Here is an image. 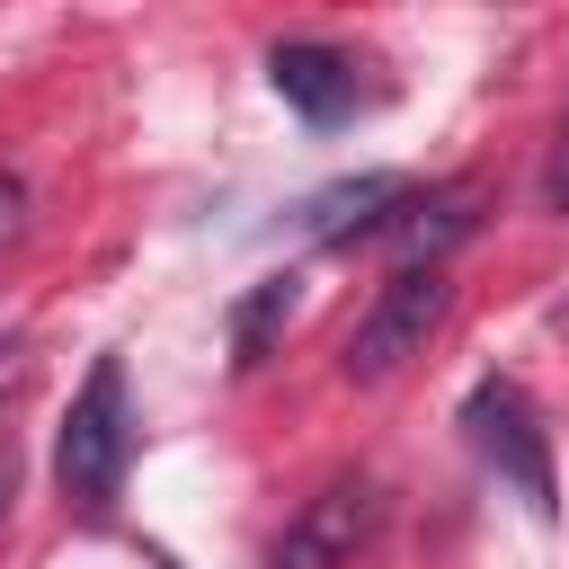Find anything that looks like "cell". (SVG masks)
<instances>
[{"instance_id":"1","label":"cell","mask_w":569,"mask_h":569,"mask_svg":"<svg viewBox=\"0 0 569 569\" xmlns=\"http://www.w3.org/2000/svg\"><path fill=\"white\" fill-rule=\"evenodd\" d=\"M124 462H133V391H124V365L98 356L71 391L62 436H53V480L80 516H107L116 489H124Z\"/></svg>"},{"instance_id":"9","label":"cell","mask_w":569,"mask_h":569,"mask_svg":"<svg viewBox=\"0 0 569 569\" xmlns=\"http://www.w3.org/2000/svg\"><path fill=\"white\" fill-rule=\"evenodd\" d=\"M542 187H551V204H569V116H560V151H551V178Z\"/></svg>"},{"instance_id":"3","label":"cell","mask_w":569,"mask_h":569,"mask_svg":"<svg viewBox=\"0 0 569 569\" xmlns=\"http://www.w3.org/2000/svg\"><path fill=\"white\" fill-rule=\"evenodd\" d=\"M462 436H471V453L533 507V516H560V480H551V436H542V418H533V400L507 382V373H489V382H471V400H462Z\"/></svg>"},{"instance_id":"5","label":"cell","mask_w":569,"mask_h":569,"mask_svg":"<svg viewBox=\"0 0 569 569\" xmlns=\"http://www.w3.org/2000/svg\"><path fill=\"white\" fill-rule=\"evenodd\" d=\"M267 80H276V98L302 116V124H338V116H356V62L338 53V44H320V36H284L276 53H267Z\"/></svg>"},{"instance_id":"2","label":"cell","mask_w":569,"mask_h":569,"mask_svg":"<svg viewBox=\"0 0 569 569\" xmlns=\"http://www.w3.org/2000/svg\"><path fill=\"white\" fill-rule=\"evenodd\" d=\"M445 302H453L445 267H391V276H382V293L365 302V320L347 329L338 373H347V382H391L409 356H427V338H436Z\"/></svg>"},{"instance_id":"6","label":"cell","mask_w":569,"mask_h":569,"mask_svg":"<svg viewBox=\"0 0 569 569\" xmlns=\"http://www.w3.org/2000/svg\"><path fill=\"white\" fill-rule=\"evenodd\" d=\"M480 213H471V196L462 187H409L400 204H391V222H382V240H400V267H445V249L471 231Z\"/></svg>"},{"instance_id":"7","label":"cell","mask_w":569,"mask_h":569,"mask_svg":"<svg viewBox=\"0 0 569 569\" xmlns=\"http://www.w3.org/2000/svg\"><path fill=\"white\" fill-rule=\"evenodd\" d=\"M409 187L400 178H347V187H320L311 204H302V222H311V240H373L382 222H391V204H400Z\"/></svg>"},{"instance_id":"10","label":"cell","mask_w":569,"mask_h":569,"mask_svg":"<svg viewBox=\"0 0 569 569\" xmlns=\"http://www.w3.org/2000/svg\"><path fill=\"white\" fill-rule=\"evenodd\" d=\"M9 498H18V445L0 436V516H9Z\"/></svg>"},{"instance_id":"8","label":"cell","mask_w":569,"mask_h":569,"mask_svg":"<svg viewBox=\"0 0 569 569\" xmlns=\"http://www.w3.org/2000/svg\"><path fill=\"white\" fill-rule=\"evenodd\" d=\"M284 311H293V276H258V284L240 293V311H231V365H258Z\"/></svg>"},{"instance_id":"4","label":"cell","mask_w":569,"mask_h":569,"mask_svg":"<svg viewBox=\"0 0 569 569\" xmlns=\"http://www.w3.org/2000/svg\"><path fill=\"white\" fill-rule=\"evenodd\" d=\"M373 525H382V489L347 471V480H329L293 507V525L267 542V569H347L373 542Z\"/></svg>"}]
</instances>
